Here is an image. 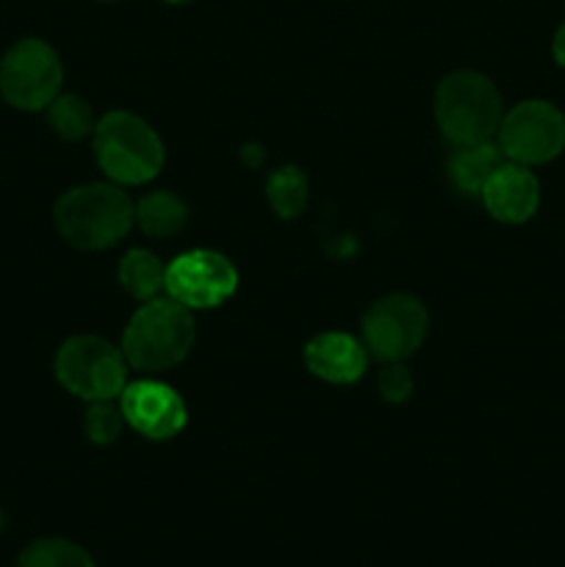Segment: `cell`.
<instances>
[{
  "mask_svg": "<svg viewBox=\"0 0 565 567\" xmlns=\"http://www.w3.org/2000/svg\"><path fill=\"white\" fill-rule=\"evenodd\" d=\"M502 116V94L482 72L458 70L438 83L435 122L454 147L491 142Z\"/></svg>",
  "mask_w": 565,
  "mask_h": 567,
  "instance_id": "4",
  "label": "cell"
},
{
  "mask_svg": "<svg viewBox=\"0 0 565 567\" xmlns=\"http://www.w3.org/2000/svg\"><path fill=\"white\" fill-rule=\"evenodd\" d=\"M552 55L559 66H565V22L557 28L554 33V42H552Z\"/></svg>",
  "mask_w": 565,
  "mask_h": 567,
  "instance_id": "21",
  "label": "cell"
},
{
  "mask_svg": "<svg viewBox=\"0 0 565 567\" xmlns=\"http://www.w3.org/2000/svg\"><path fill=\"white\" fill-rule=\"evenodd\" d=\"M504 164V153L499 144L480 142L458 147V153L449 158V177L454 186L465 194H482L487 177Z\"/></svg>",
  "mask_w": 565,
  "mask_h": 567,
  "instance_id": "13",
  "label": "cell"
},
{
  "mask_svg": "<svg viewBox=\"0 0 565 567\" xmlns=\"http://www.w3.org/2000/svg\"><path fill=\"white\" fill-rule=\"evenodd\" d=\"M430 330V316L421 299L410 293H388L363 316V343L371 358L402 363L415 354Z\"/></svg>",
  "mask_w": 565,
  "mask_h": 567,
  "instance_id": "8",
  "label": "cell"
},
{
  "mask_svg": "<svg viewBox=\"0 0 565 567\" xmlns=\"http://www.w3.org/2000/svg\"><path fill=\"white\" fill-rule=\"evenodd\" d=\"M125 424L147 441H172L186 426V402L172 385L161 380L127 382L120 393Z\"/></svg>",
  "mask_w": 565,
  "mask_h": 567,
  "instance_id": "10",
  "label": "cell"
},
{
  "mask_svg": "<svg viewBox=\"0 0 565 567\" xmlns=\"http://www.w3.org/2000/svg\"><path fill=\"white\" fill-rule=\"evenodd\" d=\"M266 199L280 219H297L308 205V177L297 166H280L266 181Z\"/></svg>",
  "mask_w": 565,
  "mask_h": 567,
  "instance_id": "16",
  "label": "cell"
},
{
  "mask_svg": "<svg viewBox=\"0 0 565 567\" xmlns=\"http://www.w3.org/2000/svg\"><path fill=\"white\" fill-rule=\"evenodd\" d=\"M3 524H6V518H3V509H0V529H3Z\"/></svg>",
  "mask_w": 565,
  "mask_h": 567,
  "instance_id": "22",
  "label": "cell"
},
{
  "mask_svg": "<svg viewBox=\"0 0 565 567\" xmlns=\"http://www.w3.org/2000/svg\"><path fill=\"white\" fill-rule=\"evenodd\" d=\"M120 282L133 299L147 302V299H155L164 291L166 266L150 249H127L125 258L120 260Z\"/></svg>",
  "mask_w": 565,
  "mask_h": 567,
  "instance_id": "15",
  "label": "cell"
},
{
  "mask_svg": "<svg viewBox=\"0 0 565 567\" xmlns=\"http://www.w3.org/2000/svg\"><path fill=\"white\" fill-rule=\"evenodd\" d=\"M305 365L330 385H352L369 369V349L349 332H321L305 347Z\"/></svg>",
  "mask_w": 565,
  "mask_h": 567,
  "instance_id": "12",
  "label": "cell"
},
{
  "mask_svg": "<svg viewBox=\"0 0 565 567\" xmlns=\"http://www.w3.org/2000/svg\"><path fill=\"white\" fill-rule=\"evenodd\" d=\"M122 424H125V415L114 402H92V408L86 410V419H83L89 441L97 443V446L114 443L120 437Z\"/></svg>",
  "mask_w": 565,
  "mask_h": 567,
  "instance_id": "19",
  "label": "cell"
},
{
  "mask_svg": "<svg viewBox=\"0 0 565 567\" xmlns=\"http://www.w3.org/2000/svg\"><path fill=\"white\" fill-rule=\"evenodd\" d=\"M55 380L83 402H114L127 385V360L122 349L97 336H75L55 354Z\"/></svg>",
  "mask_w": 565,
  "mask_h": 567,
  "instance_id": "5",
  "label": "cell"
},
{
  "mask_svg": "<svg viewBox=\"0 0 565 567\" xmlns=\"http://www.w3.org/2000/svg\"><path fill=\"white\" fill-rule=\"evenodd\" d=\"M133 221L142 227L147 236L170 238L186 227L188 208L177 194L172 192H150L133 205Z\"/></svg>",
  "mask_w": 565,
  "mask_h": 567,
  "instance_id": "14",
  "label": "cell"
},
{
  "mask_svg": "<svg viewBox=\"0 0 565 567\" xmlns=\"http://www.w3.org/2000/svg\"><path fill=\"white\" fill-rule=\"evenodd\" d=\"M194 316L175 299H147L122 332V354L136 371H166L181 365L194 347Z\"/></svg>",
  "mask_w": 565,
  "mask_h": 567,
  "instance_id": "2",
  "label": "cell"
},
{
  "mask_svg": "<svg viewBox=\"0 0 565 567\" xmlns=\"http://www.w3.org/2000/svg\"><path fill=\"white\" fill-rule=\"evenodd\" d=\"M482 203L496 221L504 225H524L535 216L541 205V183L532 175L530 166L504 161L487 183L482 186Z\"/></svg>",
  "mask_w": 565,
  "mask_h": 567,
  "instance_id": "11",
  "label": "cell"
},
{
  "mask_svg": "<svg viewBox=\"0 0 565 567\" xmlns=\"http://www.w3.org/2000/svg\"><path fill=\"white\" fill-rule=\"evenodd\" d=\"M17 567H94L86 548L64 537H42L17 559Z\"/></svg>",
  "mask_w": 565,
  "mask_h": 567,
  "instance_id": "17",
  "label": "cell"
},
{
  "mask_svg": "<svg viewBox=\"0 0 565 567\" xmlns=\"http://www.w3.org/2000/svg\"><path fill=\"white\" fill-rule=\"evenodd\" d=\"M48 122L55 136L66 138V142H78V138L89 136L94 131V125H97L92 114V105L78 97V94H59L48 105Z\"/></svg>",
  "mask_w": 565,
  "mask_h": 567,
  "instance_id": "18",
  "label": "cell"
},
{
  "mask_svg": "<svg viewBox=\"0 0 565 567\" xmlns=\"http://www.w3.org/2000/svg\"><path fill=\"white\" fill-rule=\"evenodd\" d=\"M380 393L391 404L410 399V393H413V374L408 371V365L386 363V369L380 371Z\"/></svg>",
  "mask_w": 565,
  "mask_h": 567,
  "instance_id": "20",
  "label": "cell"
},
{
  "mask_svg": "<svg viewBox=\"0 0 565 567\" xmlns=\"http://www.w3.org/2000/svg\"><path fill=\"white\" fill-rule=\"evenodd\" d=\"M166 3H186V0H166Z\"/></svg>",
  "mask_w": 565,
  "mask_h": 567,
  "instance_id": "23",
  "label": "cell"
},
{
  "mask_svg": "<svg viewBox=\"0 0 565 567\" xmlns=\"http://www.w3.org/2000/svg\"><path fill=\"white\" fill-rule=\"evenodd\" d=\"M97 166L116 186H144L164 166V142L131 111H109L92 131Z\"/></svg>",
  "mask_w": 565,
  "mask_h": 567,
  "instance_id": "3",
  "label": "cell"
},
{
  "mask_svg": "<svg viewBox=\"0 0 565 567\" xmlns=\"http://www.w3.org/2000/svg\"><path fill=\"white\" fill-rule=\"evenodd\" d=\"M53 219L66 244L100 252L127 236L133 225V203L116 183H86L61 194Z\"/></svg>",
  "mask_w": 565,
  "mask_h": 567,
  "instance_id": "1",
  "label": "cell"
},
{
  "mask_svg": "<svg viewBox=\"0 0 565 567\" xmlns=\"http://www.w3.org/2000/svg\"><path fill=\"white\" fill-rule=\"evenodd\" d=\"M496 136L504 158L513 164H548L565 150V116L546 100H524L502 116Z\"/></svg>",
  "mask_w": 565,
  "mask_h": 567,
  "instance_id": "7",
  "label": "cell"
},
{
  "mask_svg": "<svg viewBox=\"0 0 565 567\" xmlns=\"http://www.w3.org/2000/svg\"><path fill=\"white\" fill-rule=\"evenodd\" d=\"M236 266L216 249H188L166 266V297L188 310L219 308L236 293Z\"/></svg>",
  "mask_w": 565,
  "mask_h": 567,
  "instance_id": "9",
  "label": "cell"
},
{
  "mask_svg": "<svg viewBox=\"0 0 565 567\" xmlns=\"http://www.w3.org/2000/svg\"><path fill=\"white\" fill-rule=\"evenodd\" d=\"M64 66L42 39H22L0 61V94L20 111H42L61 94Z\"/></svg>",
  "mask_w": 565,
  "mask_h": 567,
  "instance_id": "6",
  "label": "cell"
}]
</instances>
